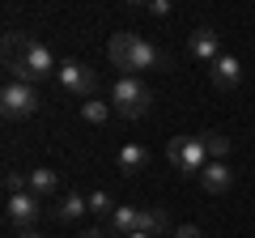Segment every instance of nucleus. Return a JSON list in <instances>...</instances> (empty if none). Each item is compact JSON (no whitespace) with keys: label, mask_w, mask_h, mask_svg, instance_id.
Wrapping results in <instances>:
<instances>
[{"label":"nucleus","mask_w":255,"mask_h":238,"mask_svg":"<svg viewBox=\"0 0 255 238\" xmlns=\"http://www.w3.org/2000/svg\"><path fill=\"white\" fill-rule=\"evenodd\" d=\"M140 230V209H128V204H119L115 213H111V234L128 238V234H136Z\"/></svg>","instance_id":"f8f14e48"},{"label":"nucleus","mask_w":255,"mask_h":238,"mask_svg":"<svg viewBox=\"0 0 255 238\" xmlns=\"http://www.w3.org/2000/svg\"><path fill=\"white\" fill-rule=\"evenodd\" d=\"M149 166V149L145 145H124L119 149V170L124 174H136V170H145Z\"/></svg>","instance_id":"4468645a"},{"label":"nucleus","mask_w":255,"mask_h":238,"mask_svg":"<svg viewBox=\"0 0 255 238\" xmlns=\"http://www.w3.org/2000/svg\"><path fill=\"white\" fill-rule=\"evenodd\" d=\"M166 157H170V162L179 166L183 174H200L204 166H209V149H204V136H179V140H170Z\"/></svg>","instance_id":"39448f33"},{"label":"nucleus","mask_w":255,"mask_h":238,"mask_svg":"<svg viewBox=\"0 0 255 238\" xmlns=\"http://www.w3.org/2000/svg\"><path fill=\"white\" fill-rule=\"evenodd\" d=\"M187 47H191V55H196L200 64H217V60H221V34L213 26H200L196 34H191Z\"/></svg>","instance_id":"6e6552de"},{"label":"nucleus","mask_w":255,"mask_h":238,"mask_svg":"<svg viewBox=\"0 0 255 238\" xmlns=\"http://www.w3.org/2000/svg\"><path fill=\"white\" fill-rule=\"evenodd\" d=\"M140 234H149V238L170 234V213H166L162 204H153V209H140Z\"/></svg>","instance_id":"9b49d317"},{"label":"nucleus","mask_w":255,"mask_h":238,"mask_svg":"<svg viewBox=\"0 0 255 238\" xmlns=\"http://www.w3.org/2000/svg\"><path fill=\"white\" fill-rule=\"evenodd\" d=\"M128 238H149V234H140V230H136V234H128Z\"/></svg>","instance_id":"5701e85b"},{"label":"nucleus","mask_w":255,"mask_h":238,"mask_svg":"<svg viewBox=\"0 0 255 238\" xmlns=\"http://www.w3.org/2000/svg\"><path fill=\"white\" fill-rule=\"evenodd\" d=\"M209 81H213V85H217V90H221V94H226V90H234V85H238V81H243V64H238L234 55H221L217 64H213V68H209Z\"/></svg>","instance_id":"1a4fd4ad"},{"label":"nucleus","mask_w":255,"mask_h":238,"mask_svg":"<svg viewBox=\"0 0 255 238\" xmlns=\"http://www.w3.org/2000/svg\"><path fill=\"white\" fill-rule=\"evenodd\" d=\"M107 55H111V64H115V68H124V77L153 73V68H166V64H170V60H166V55L157 51V47L149 43V38L132 34V30H119V34L111 38Z\"/></svg>","instance_id":"f03ea898"},{"label":"nucleus","mask_w":255,"mask_h":238,"mask_svg":"<svg viewBox=\"0 0 255 238\" xmlns=\"http://www.w3.org/2000/svg\"><path fill=\"white\" fill-rule=\"evenodd\" d=\"M30 174V196H38V200H47V196H55V187H60V179H55V170H47V166H34Z\"/></svg>","instance_id":"ddd939ff"},{"label":"nucleus","mask_w":255,"mask_h":238,"mask_svg":"<svg viewBox=\"0 0 255 238\" xmlns=\"http://www.w3.org/2000/svg\"><path fill=\"white\" fill-rule=\"evenodd\" d=\"M204 149H209V162H221V157L230 153V140L221 136V132H204Z\"/></svg>","instance_id":"f3484780"},{"label":"nucleus","mask_w":255,"mask_h":238,"mask_svg":"<svg viewBox=\"0 0 255 238\" xmlns=\"http://www.w3.org/2000/svg\"><path fill=\"white\" fill-rule=\"evenodd\" d=\"M38 213H43V200H38V196H30V192H21V196H9L4 217H9V226H17V234H21V230H34Z\"/></svg>","instance_id":"0eeeda50"},{"label":"nucleus","mask_w":255,"mask_h":238,"mask_svg":"<svg viewBox=\"0 0 255 238\" xmlns=\"http://www.w3.org/2000/svg\"><path fill=\"white\" fill-rule=\"evenodd\" d=\"M17 238H43V234H38V230H21Z\"/></svg>","instance_id":"4be33fe9"},{"label":"nucleus","mask_w":255,"mask_h":238,"mask_svg":"<svg viewBox=\"0 0 255 238\" xmlns=\"http://www.w3.org/2000/svg\"><path fill=\"white\" fill-rule=\"evenodd\" d=\"M85 200H90V213H94V217H98V213H115V209H119V204L111 200L107 192H90Z\"/></svg>","instance_id":"a211bd4d"},{"label":"nucleus","mask_w":255,"mask_h":238,"mask_svg":"<svg viewBox=\"0 0 255 238\" xmlns=\"http://www.w3.org/2000/svg\"><path fill=\"white\" fill-rule=\"evenodd\" d=\"M149 13H153V17H170V0H153Z\"/></svg>","instance_id":"6ab92c4d"},{"label":"nucleus","mask_w":255,"mask_h":238,"mask_svg":"<svg viewBox=\"0 0 255 238\" xmlns=\"http://www.w3.org/2000/svg\"><path fill=\"white\" fill-rule=\"evenodd\" d=\"M77 238H107V230H98V226H94V230H81Z\"/></svg>","instance_id":"412c9836"},{"label":"nucleus","mask_w":255,"mask_h":238,"mask_svg":"<svg viewBox=\"0 0 255 238\" xmlns=\"http://www.w3.org/2000/svg\"><path fill=\"white\" fill-rule=\"evenodd\" d=\"M149 102H153V90H149L140 77H119L115 85H111V111L124 119H140L149 111Z\"/></svg>","instance_id":"7ed1b4c3"},{"label":"nucleus","mask_w":255,"mask_h":238,"mask_svg":"<svg viewBox=\"0 0 255 238\" xmlns=\"http://www.w3.org/2000/svg\"><path fill=\"white\" fill-rule=\"evenodd\" d=\"M174 238H200V230H196V226H179V230H174Z\"/></svg>","instance_id":"aec40b11"},{"label":"nucleus","mask_w":255,"mask_h":238,"mask_svg":"<svg viewBox=\"0 0 255 238\" xmlns=\"http://www.w3.org/2000/svg\"><path fill=\"white\" fill-rule=\"evenodd\" d=\"M196 179H200V187H204L209 196L230 192V183H234V174H230V166H226V162H209L200 174H196Z\"/></svg>","instance_id":"9d476101"},{"label":"nucleus","mask_w":255,"mask_h":238,"mask_svg":"<svg viewBox=\"0 0 255 238\" xmlns=\"http://www.w3.org/2000/svg\"><path fill=\"white\" fill-rule=\"evenodd\" d=\"M81 119L98 128V123H107V119H111V107H107V102H98V98H90V102H81Z\"/></svg>","instance_id":"dca6fc26"},{"label":"nucleus","mask_w":255,"mask_h":238,"mask_svg":"<svg viewBox=\"0 0 255 238\" xmlns=\"http://www.w3.org/2000/svg\"><path fill=\"white\" fill-rule=\"evenodd\" d=\"M4 64H9L13 81H26V85L43 81V77H51L60 68L55 55L38 38H26V34H9V43H4Z\"/></svg>","instance_id":"f257e3e1"},{"label":"nucleus","mask_w":255,"mask_h":238,"mask_svg":"<svg viewBox=\"0 0 255 238\" xmlns=\"http://www.w3.org/2000/svg\"><path fill=\"white\" fill-rule=\"evenodd\" d=\"M85 213H90V200H85V196H77V192H68L60 204H55V217H60V221H81Z\"/></svg>","instance_id":"2eb2a0df"},{"label":"nucleus","mask_w":255,"mask_h":238,"mask_svg":"<svg viewBox=\"0 0 255 238\" xmlns=\"http://www.w3.org/2000/svg\"><path fill=\"white\" fill-rule=\"evenodd\" d=\"M0 111H4V119H30L38 111V94L34 85L26 81H9L4 90H0Z\"/></svg>","instance_id":"423d86ee"},{"label":"nucleus","mask_w":255,"mask_h":238,"mask_svg":"<svg viewBox=\"0 0 255 238\" xmlns=\"http://www.w3.org/2000/svg\"><path fill=\"white\" fill-rule=\"evenodd\" d=\"M55 77H60V85L73 94V98H85V102H90L94 94H98V73H94L90 64H81V60H60Z\"/></svg>","instance_id":"20e7f679"}]
</instances>
